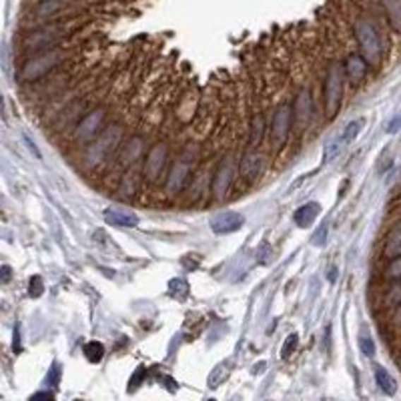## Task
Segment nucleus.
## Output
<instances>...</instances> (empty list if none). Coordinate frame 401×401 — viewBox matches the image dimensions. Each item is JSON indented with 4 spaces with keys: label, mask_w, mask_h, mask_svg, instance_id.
Here are the masks:
<instances>
[{
    "label": "nucleus",
    "mask_w": 401,
    "mask_h": 401,
    "mask_svg": "<svg viewBox=\"0 0 401 401\" xmlns=\"http://www.w3.org/2000/svg\"><path fill=\"white\" fill-rule=\"evenodd\" d=\"M83 351H85V357L90 364H99L100 359L104 357V347H102L100 341H88Z\"/></svg>",
    "instance_id": "22"
},
{
    "label": "nucleus",
    "mask_w": 401,
    "mask_h": 401,
    "mask_svg": "<svg viewBox=\"0 0 401 401\" xmlns=\"http://www.w3.org/2000/svg\"><path fill=\"white\" fill-rule=\"evenodd\" d=\"M353 30H355L357 44L361 49V56L367 61V64L377 66L381 61V40H379L376 26L371 25L367 18H357L355 25H353Z\"/></svg>",
    "instance_id": "3"
},
{
    "label": "nucleus",
    "mask_w": 401,
    "mask_h": 401,
    "mask_svg": "<svg viewBox=\"0 0 401 401\" xmlns=\"http://www.w3.org/2000/svg\"><path fill=\"white\" fill-rule=\"evenodd\" d=\"M385 277L391 279V281H401V255L389 261L388 269H385Z\"/></svg>",
    "instance_id": "25"
},
{
    "label": "nucleus",
    "mask_w": 401,
    "mask_h": 401,
    "mask_svg": "<svg viewBox=\"0 0 401 401\" xmlns=\"http://www.w3.org/2000/svg\"><path fill=\"white\" fill-rule=\"evenodd\" d=\"M343 80H345L343 64H329L325 71V76H323V107H325V113L329 119H331L339 109L341 95H343Z\"/></svg>",
    "instance_id": "2"
},
{
    "label": "nucleus",
    "mask_w": 401,
    "mask_h": 401,
    "mask_svg": "<svg viewBox=\"0 0 401 401\" xmlns=\"http://www.w3.org/2000/svg\"><path fill=\"white\" fill-rule=\"evenodd\" d=\"M64 59V54L59 49L47 50V52H38L37 56H32L28 63L23 66L20 71V78L25 83H32V80H38L40 76L49 75L50 71H54L61 61Z\"/></svg>",
    "instance_id": "4"
},
{
    "label": "nucleus",
    "mask_w": 401,
    "mask_h": 401,
    "mask_svg": "<svg viewBox=\"0 0 401 401\" xmlns=\"http://www.w3.org/2000/svg\"><path fill=\"white\" fill-rule=\"evenodd\" d=\"M42 289H44L42 279L38 275L32 277V279H30V285H28V295H30V297H40V295H42Z\"/></svg>",
    "instance_id": "28"
},
{
    "label": "nucleus",
    "mask_w": 401,
    "mask_h": 401,
    "mask_svg": "<svg viewBox=\"0 0 401 401\" xmlns=\"http://www.w3.org/2000/svg\"><path fill=\"white\" fill-rule=\"evenodd\" d=\"M343 145H345V140L341 138V135H339V137H333L331 140H327L325 149H323V161H325V163L333 161L339 152H341V147H343Z\"/></svg>",
    "instance_id": "23"
},
{
    "label": "nucleus",
    "mask_w": 401,
    "mask_h": 401,
    "mask_svg": "<svg viewBox=\"0 0 401 401\" xmlns=\"http://www.w3.org/2000/svg\"><path fill=\"white\" fill-rule=\"evenodd\" d=\"M104 221L109 225L121 227V229H135L138 225L137 215L128 211V209H123V207H109L104 211Z\"/></svg>",
    "instance_id": "12"
},
{
    "label": "nucleus",
    "mask_w": 401,
    "mask_h": 401,
    "mask_svg": "<svg viewBox=\"0 0 401 401\" xmlns=\"http://www.w3.org/2000/svg\"><path fill=\"white\" fill-rule=\"evenodd\" d=\"M297 345H299V335L297 333H293V335H289V339L285 341V345H283V357L287 359L289 355H293L295 353V349H297Z\"/></svg>",
    "instance_id": "27"
},
{
    "label": "nucleus",
    "mask_w": 401,
    "mask_h": 401,
    "mask_svg": "<svg viewBox=\"0 0 401 401\" xmlns=\"http://www.w3.org/2000/svg\"><path fill=\"white\" fill-rule=\"evenodd\" d=\"M104 121H107V111H104L102 107L88 111V113L80 119V123L76 125V143L90 145V143L104 131Z\"/></svg>",
    "instance_id": "6"
},
{
    "label": "nucleus",
    "mask_w": 401,
    "mask_h": 401,
    "mask_svg": "<svg viewBox=\"0 0 401 401\" xmlns=\"http://www.w3.org/2000/svg\"><path fill=\"white\" fill-rule=\"evenodd\" d=\"M361 126H364V121H361V119H357V121H351L349 125L343 128V133H341V138H343L345 143H351L353 138L359 135Z\"/></svg>",
    "instance_id": "24"
},
{
    "label": "nucleus",
    "mask_w": 401,
    "mask_h": 401,
    "mask_svg": "<svg viewBox=\"0 0 401 401\" xmlns=\"http://www.w3.org/2000/svg\"><path fill=\"white\" fill-rule=\"evenodd\" d=\"M359 347H361L364 355H367V357H373V355H376V343H373V339L371 337L359 339Z\"/></svg>",
    "instance_id": "29"
},
{
    "label": "nucleus",
    "mask_w": 401,
    "mask_h": 401,
    "mask_svg": "<svg viewBox=\"0 0 401 401\" xmlns=\"http://www.w3.org/2000/svg\"><path fill=\"white\" fill-rule=\"evenodd\" d=\"M169 161V147L167 143H155L147 152L145 161H143V179L149 185H157L161 181L164 167Z\"/></svg>",
    "instance_id": "5"
},
{
    "label": "nucleus",
    "mask_w": 401,
    "mask_h": 401,
    "mask_svg": "<svg viewBox=\"0 0 401 401\" xmlns=\"http://www.w3.org/2000/svg\"><path fill=\"white\" fill-rule=\"evenodd\" d=\"M63 0H42L37 6V16L38 18H49V16H54V14L61 13L63 8Z\"/></svg>",
    "instance_id": "20"
},
{
    "label": "nucleus",
    "mask_w": 401,
    "mask_h": 401,
    "mask_svg": "<svg viewBox=\"0 0 401 401\" xmlns=\"http://www.w3.org/2000/svg\"><path fill=\"white\" fill-rule=\"evenodd\" d=\"M376 381L379 389L385 393V395H393L395 393V389H397V383H395V379L391 377L385 367H376Z\"/></svg>",
    "instance_id": "19"
},
{
    "label": "nucleus",
    "mask_w": 401,
    "mask_h": 401,
    "mask_svg": "<svg viewBox=\"0 0 401 401\" xmlns=\"http://www.w3.org/2000/svg\"><path fill=\"white\" fill-rule=\"evenodd\" d=\"M229 371H231V365H229V361H223V364H219L217 367H215L213 371L209 373V385L211 388H219L223 381H225L227 377H229Z\"/></svg>",
    "instance_id": "21"
},
{
    "label": "nucleus",
    "mask_w": 401,
    "mask_h": 401,
    "mask_svg": "<svg viewBox=\"0 0 401 401\" xmlns=\"http://www.w3.org/2000/svg\"><path fill=\"white\" fill-rule=\"evenodd\" d=\"M235 181V159L233 157H225L219 169L215 171L213 181H211V193L217 200L225 199L229 188L233 185Z\"/></svg>",
    "instance_id": "8"
},
{
    "label": "nucleus",
    "mask_w": 401,
    "mask_h": 401,
    "mask_svg": "<svg viewBox=\"0 0 401 401\" xmlns=\"http://www.w3.org/2000/svg\"><path fill=\"white\" fill-rule=\"evenodd\" d=\"M381 4H383L389 26L395 32H401V0H381Z\"/></svg>",
    "instance_id": "17"
},
{
    "label": "nucleus",
    "mask_w": 401,
    "mask_h": 401,
    "mask_svg": "<svg viewBox=\"0 0 401 401\" xmlns=\"http://www.w3.org/2000/svg\"><path fill=\"white\" fill-rule=\"evenodd\" d=\"M143 145H145V138L138 137V135L128 138V143H126L125 147L121 149V155H119V161H121V164H123L125 169L133 167V164L137 163L138 159H140L143 149H145Z\"/></svg>",
    "instance_id": "15"
},
{
    "label": "nucleus",
    "mask_w": 401,
    "mask_h": 401,
    "mask_svg": "<svg viewBox=\"0 0 401 401\" xmlns=\"http://www.w3.org/2000/svg\"><path fill=\"white\" fill-rule=\"evenodd\" d=\"M59 381H61V367H59V364H54L52 365V369L49 371V376H47V383L52 385V388H56Z\"/></svg>",
    "instance_id": "30"
},
{
    "label": "nucleus",
    "mask_w": 401,
    "mask_h": 401,
    "mask_svg": "<svg viewBox=\"0 0 401 401\" xmlns=\"http://www.w3.org/2000/svg\"><path fill=\"white\" fill-rule=\"evenodd\" d=\"M191 171H193V159H181L173 164L171 173L167 176V183H164V191L169 195H179L183 188L187 187L188 176H191Z\"/></svg>",
    "instance_id": "9"
},
{
    "label": "nucleus",
    "mask_w": 401,
    "mask_h": 401,
    "mask_svg": "<svg viewBox=\"0 0 401 401\" xmlns=\"http://www.w3.org/2000/svg\"><path fill=\"white\" fill-rule=\"evenodd\" d=\"M261 169H263V155L259 152H245L241 164H239V173L245 181H257V176L261 175Z\"/></svg>",
    "instance_id": "13"
},
{
    "label": "nucleus",
    "mask_w": 401,
    "mask_h": 401,
    "mask_svg": "<svg viewBox=\"0 0 401 401\" xmlns=\"http://www.w3.org/2000/svg\"><path fill=\"white\" fill-rule=\"evenodd\" d=\"M401 255V225H397L385 239V247H383V257L385 259H395Z\"/></svg>",
    "instance_id": "18"
},
{
    "label": "nucleus",
    "mask_w": 401,
    "mask_h": 401,
    "mask_svg": "<svg viewBox=\"0 0 401 401\" xmlns=\"http://www.w3.org/2000/svg\"><path fill=\"white\" fill-rule=\"evenodd\" d=\"M8 279H11V267H8V265H4V267H2V281L6 283Z\"/></svg>",
    "instance_id": "33"
},
{
    "label": "nucleus",
    "mask_w": 401,
    "mask_h": 401,
    "mask_svg": "<svg viewBox=\"0 0 401 401\" xmlns=\"http://www.w3.org/2000/svg\"><path fill=\"white\" fill-rule=\"evenodd\" d=\"M245 225V217L237 211H225V213H219L213 217L211 221V229H213L217 235H229V233H235L241 227Z\"/></svg>",
    "instance_id": "10"
},
{
    "label": "nucleus",
    "mask_w": 401,
    "mask_h": 401,
    "mask_svg": "<svg viewBox=\"0 0 401 401\" xmlns=\"http://www.w3.org/2000/svg\"><path fill=\"white\" fill-rule=\"evenodd\" d=\"M291 125H293V109L289 102H285L277 109L271 121V145L275 149H283L287 145Z\"/></svg>",
    "instance_id": "7"
},
{
    "label": "nucleus",
    "mask_w": 401,
    "mask_h": 401,
    "mask_svg": "<svg viewBox=\"0 0 401 401\" xmlns=\"http://www.w3.org/2000/svg\"><path fill=\"white\" fill-rule=\"evenodd\" d=\"M395 323L401 325V303H400V309H397V315H395Z\"/></svg>",
    "instance_id": "34"
},
{
    "label": "nucleus",
    "mask_w": 401,
    "mask_h": 401,
    "mask_svg": "<svg viewBox=\"0 0 401 401\" xmlns=\"http://www.w3.org/2000/svg\"><path fill=\"white\" fill-rule=\"evenodd\" d=\"M121 138H123V126H104V131L88 145L87 157H85L88 164H90V167H97V164H100L102 161H107L114 152V149L121 145Z\"/></svg>",
    "instance_id": "1"
},
{
    "label": "nucleus",
    "mask_w": 401,
    "mask_h": 401,
    "mask_svg": "<svg viewBox=\"0 0 401 401\" xmlns=\"http://www.w3.org/2000/svg\"><path fill=\"white\" fill-rule=\"evenodd\" d=\"M319 211H321V205L315 203V200H311V203H305L303 207H299V209L295 211V215H293V219H295L297 225L305 229V227L313 225Z\"/></svg>",
    "instance_id": "16"
},
{
    "label": "nucleus",
    "mask_w": 401,
    "mask_h": 401,
    "mask_svg": "<svg viewBox=\"0 0 401 401\" xmlns=\"http://www.w3.org/2000/svg\"><path fill=\"white\" fill-rule=\"evenodd\" d=\"M261 133H263V121H261V116H259V119L255 116L253 131H251V147H257V145H259V140H261Z\"/></svg>",
    "instance_id": "26"
},
{
    "label": "nucleus",
    "mask_w": 401,
    "mask_h": 401,
    "mask_svg": "<svg viewBox=\"0 0 401 401\" xmlns=\"http://www.w3.org/2000/svg\"><path fill=\"white\" fill-rule=\"evenodd\" d=\"M367 61H365L361 54H349L347 61L343 64V71H345V76L349 80L351 85H359L361 80L367 75Z\"/></svg>",
    "instance_id": "14"
},
{
    "label": "nucleus",
    "mask_w": 401,
    "mask_h": 401,
    "mask_svg": "<svg viewBox=\"0 0 401 401\" xmlns=\"http://www.w3.org/2000/svg\"><path fill=\"white\" fill-rule=\"evenodd\" d=\"M291 109H293V123H295V126L301 128L303 125H307L309 119H311V113H313V100H311V95H309L307 90H299V95L295 97L293 104H291Z\"/></svg>",
    "instance_id": "11"
},
{
    "label": "nucleus",
    "mask_w": 401,
    "mask_h": 401,
    "mask_svg": "<svg viewBox=\"0 0 401 401\" xmlns=\"http://www.w3.org/2000/svg\"><path fill=\"white\" fill-rule=\"evenodd\" d=\"M325 239H327V225H323V229H319V231L313 235V243L315 245H325Z\"/></svg>",
    "instance_id": "31"
},
{
    "label": "nucleus",
    "mask_w": 401,
    "mask_h": 401,
    "mask_svg": "<svg viewBox=\"0 0 401 401\" xmlns=\"http://www.w3.org/2000/svg\"><path fill=\"white\" fill-rule=\"evenodd\" d=\"M401 128V114H397V116H395V119H393V121H391V123H389V133H397V131H400Z\"/></svg>",
    "instance_id": "32"
}]
</instances>
